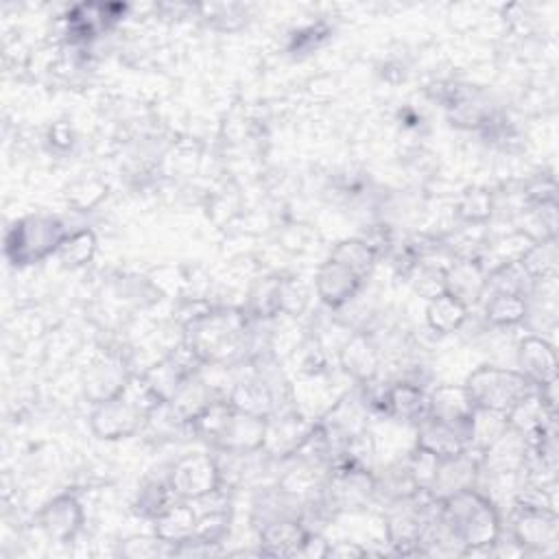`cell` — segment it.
<instances>
[{"mask_svg": "<svg viewBox=\"0 0 559 559\" xmlns=\"http://www.w3.org/2000/svg\"><path fill=\"white\" fill-rule=\"evenodd\" d=\"M181 338L203 365H245L251 356L253 319L245 306H210L183 323Z\"/></svg>", "mask_w": 559, "mask_h": 559, "instance_id": "1", "label": "cell"}, {"mask_svg": "<svg viewBox=\"0 0 559 559\" xmlns=\"http://www.w3.org/2000/svg\"><path fill=\"white\" fill-rule=\"evenodd\" d=\"M441 518L465 546V555L489 552L504 528L498 502L480 487H472L441 500Z\"/></svg>", "mask_w": 559, "mask_h": 559, "instance_id": "2", "label": "cell"}, {"mask_svg": "<svg viewBox=\"0 0 559 559\" xmlns=\"http://www.w3.org/2000/svg\"><path fill=\"white\" fill-rule=\"evenodd\" d=\"M162 400L148 389L140 373L131 378L127 389L105 402H98L90 411V430L100 441H122L142 432L148 413Z\"/></svg>", "mask_w": 559, "mask_h": 559, "instance_id": "3", "label": "cell"}, {"mask_svg": "<svg viewBox=\"0 0 559 559\" xmlns=\"http://www.w3.org/2000/svg\"><path fill=\"white\" fill-rule=\"evenodd\" d=\"M70 229L59 216L52 214H26L7 229L4 236V255L17 266H33L44 262L50 255H57L61 240Z\"/></svg>", "mask_w": 559, "mask_h": 559, "instance_id": "4", "label": "cell"}, {"mask_svg": "<svg viewBox=\"0 0 559 559\" xmlns=\"http://www.w3.org/2000/svg\"><path fill=\"white\" fill-rule=\"evenodd\" d=\"M467 389L476 408L509 413L522 397L533 393V384L515 369L500 365H480L467 373Z\"/></svg>", "mask_w": 559, "mask_h": 559, "instance_id": "5", "label": "cell"}, {"mask_svg": "<svg viewBox=\"0 0 559 559\" xmlns=\"http://www.w3.org/2000/svg\"><path fill=\"white\" fill-rule=\"evenodd\" d=\"M166 478L179 500H201L223 489L221 469L214 452H188L179 456L166 472Z\"/></svg>", "mask_w": 559, "mask_h": 559, "instance_id": "6", "label": "cell"}, {"mask_svg": "<svg viewBox=\"0 0 559 559\" xmlns=\"http://www.w3.org/2000/svg\"><path fill=\"white\" fill-rule=\"evenodd\" d=\"M35 524L48 542L70 544L85 526V507L74 491H61L39 507Z\"/></svg>", "mask_w": 559, "mask_h": 559, "instance_id": "7", "label": "cell"}, {"mask_svg": "<svg viewBox=\"0 0 559 559\" xmlns=\"http://www.w3.org/2000/svg\"><path fill=\"white\" fill-rule=\"evenodd\" d=\"M312 417L301 413L297 406L284 408L271 417H266V437H264V448L262 452L273 459V461H288L293 459L308 435L314 428Z\"/></svg>", "mask_w": 559, "mask_h": 559, "instance_id": "8", "label": "cell"}, {"mask_svg": "<svg viewBox=\"0 0 559 559\" xmlns=\"http://www.w3.org/2000/svg\"><path fill=\"white\" fill-rule=\"evenodd\" d=\"M509 533L524 555L555 557L559 552L557 511H511Z\"/></svg>", "mask_w": 559, "mask_h": 559, "instance_id": "9", "label": "cell"}, {"mask_svg": "<svg viewBox=\"0 0 559 559\" xmlns=\"http://www.w3.org/2000/svg\"><path fill=\"white\" fill-rule=\"evenodd\" d=\"M135 371L129 367L127 358L122 354L107 352L98 358H94L83 376H81V389L85 400L94 406L98 402H105L127 389Z\"/></svg>", "mask_w": 559, "mask_h": 559, "instance_id": "10", "label": "cell"}, {"mask_svg": "<svg viewBox=\"0 0 559 559\" xmlns=\"http://www.w3.org/2000/svg\"><path fill=\"white\" fill-rule=\"evenodd\" d=\"M480 474H483V452L476 448H465L454 456L439 459L435 478L426 491L441 502L459 491L478 487Z\"/></svg>", "mask_w": 559, "mask_h": 559, "instance_id": "11", "label": "cell"}, {"mask_svg": "<svg viewBox=\"0 0 559 559\" xmlns=\"http://www.w3.org/2000/svg\"><path fill=\"white\" fill-rule=\"evenodd\" d=\"M336 360L352 384L367 382L384 369V352L369 332H352L336 349Z\"/></svg>", "mask_w": 559, "mask_h": 559, "instance_id": "12", "label": "cell"}, {"mask_svg": "<svg viewBox=\"0 0 559 559\" xmlns=\"http://www.w3.org/2000/svg\"><path fill=\"white\" fill-rule=\"evenodd\" d=\"M312 288L319 301L334 312L347 306L365 288V280H360L347 266L328 258L317 266Z\"/></svg>", "mask_w": 559, "mask_h": 559, "instance_id": "13", "label": "cell"}, {"mask_svg": "<svg viewBox=\"0 0 559 559\" xmlns=\"http://www.w3.org/2000/svg\"><path fill=\"white\" fill-rule=\"evenodd\" d=\"M515 369L533 384H546L557 380V349L542 334H526L515 345Z\"/></svg>", "mask_w": 559, "mask_h": 559, "instance_id": "14", "label": "cell"}, {"mask_svg": "<svg viewBox=\"0 0 559 559\" xmlns=\"http://www.w3.org/2000/svg\"><path fill=\"white\" fill-rule=\"evenodd\" d=\"M474 411L476 406L463 384H435L428 389V415L461 428L467 435V441Z\"/></svg>", "mask_w": 559, "mask_h": 559, "instance_id": "15", "label": "cell"}, {"mask_svg": "<svg viewBox=\"0 0 559 559\" xmlns=\"http://www.w3.org/2000/svg\"><path fill=\"white\" fill-rule=\"evenodd\" d=\"M443 282L445 293L472 308L485 297L487 271L478 258H452L443 271Z\"/></svg>", "mask_w": 559, "mask_h": 559, "instance_id": "16", "label": "cell"}, {"mask_svg": "<svg viewBox=\"0 0 559 559\" xmlns=\"http://www.w3.org/2000/svg\"><path fill=\"white\" fill-rule=\"evenodd\" d=\"M384 417L415 428L428 417V389L411 380L393 378L386 391Z\"/></svg>", "mask_w": 559, "mask_h": 559, "instance_id": "17", "label": "cell"}, {"mask_svg": "<svg viewBox=\"0 0 559 559\" xmlns=\"http://www.w3.org/2000/svg\"><path fill=\"white\" fill-rule=\"evenodd\" d=\"M469 445L467 435L437 417H426L415 426V448L426 450L437 459H448L463 452Z\"/></svg>", "mask_w": 559, "mask_h": 559, "instance_id": "18", "label": "cell"}, {"mask_svg": "<svg viewBox=\"0 0 559 559\" xmlns=\"http://www.w3.org/2000/svg\"><path fill=\"white\" fill-rule=\"evenodd\" d=\"M258 548L264 557H297V550L308 533L299 518H280L255 528Z\"/></svg>", "mask_w": 559, "mask_h": 559, "instance_id": "19", "label": "cell"}, {"mask_svg": "<svg viewBox=\"0 0 559 559\" xmlns=\"http://www.w3.org/2000/svg\"><path fill=\"white\" fill-rule=\"evenodd\" d=\"M151 524H153V535L173 550V546L194 537L197 509L192 502L177 498L157 518H153Z\"/></svg>", "mask_w": 559, "mask_h": 559, "instance_id": "20", "label": "cell"}, {"mask_svg": "<svg viewBox=\"0 0 559 559\" xmlns=\"http://www.w3.org/2000/svg\"><path fill=\"white\" fill-rule=\"evenodd\" d=\"M424 321L435 334H456L469 321V308L450 293H441L426 301Z\"/></svg>", "mask_w": 559, "mask_h": 559, "instance_id": "21", "label": "cell"}, {"mask_svg": "<svg viewBox=\"0 0 559 559\" xmlns=\"http://www.w3.org/2000/svg\"><path fill=\"white\" fill-rule=\"evenodd\" d=\"M496 214V192L485 186H467L454 201V218L459 225L485 227Z\"/></svg>", "mask_w": 559, "mask_h": 559, "instance_id": "22", "label": "cell"}, {"mask_svg": "<svg viewBox=\"0 0 559 559\" xmlns=\"http://www.w3.org/2000/svg\"><path fill=\"white\" fill-rule=\"evenodd\" d=\"M480 304H483L485 323L489 328L509 330V328H518L526 321L528 301L522 295H507V293L485 295Z\"/></svg>", "mask_w": 559, "mask_h": 559, "instance_id": "23", "label": "cell"}, {"mask_svg": "<svg viewBox=\"0 0 559 559\" xmlns=\"http://www.w3.org/2000/svg\"><path fill=\"white\" fill-rule=\"evenodd\" d=\"M330 260L347 266L352 273H356L360 280H369L376 264H378V253L373 251V247L362 238V236H354V238H343L338 240L332 249H330Z\"/></svg>", "mask_w": 559, "mask_h": 559, "instance_id": "24", "label": "cell"}, {"mask_svg": "<svg viewBox=\"0 0 559 559\" xmlns=\"http://www.w3.org/2000/svg\"><path fill=\"white\" fill-rule=\"evenodd\" d=\"M531 242L557 238V201L524 205L515 214V227Z\"/></svg>", "mask_w": 559, "mask_h": 559, "instance_id": "25", "label": "cell"}, {"mask_svg": "<svg viewBox=\"0 0 559 559\" xmlns=\"http://www.w3.org/2000/svg\"><path fill=\"white\" fill-rule=\"evenodd\" d=\"M507 421L509 428L518 430L520 435H524L526 439L533 437L535 432H539L542 428L557 424V413L548 411L542 400L537 397L535 389L533 393H528L526 397H522L509 413H507Z\"/></svg>", "mask_w": 559, "mask_h": 559, "instance_id": "26", "label": "cell"}, {"mask_svg": "<svg viewBox=\"0 0 559 559\" xmlns=\"http://www.w3.org/2000/svg\"><path fill=\"white\" fill-rule=\"evenodd\" d=\"M177 500L166 474L164 476H157V478H146L140 483V487L135 489V496H133V502H131V509L135 515L144 518V520H153L157 518L168 504H173Z\"/></svg>", "mask_w": 559, "mask_h": 559, "instance_id": "27", "label": "cell"}, {"mask_svg": "<svg viewBox=\"0 0 559 559\" xmlns=\"http://www.w3.org/2000/svg\"><path fill=\"white\" fill-rule=\"evenodd\" d=\"M98 251V238L90 227H76L66 234L57 249V260L66 269H85Z\"/></svg>", "mask_w": 559, "mask_h": 559, "instance_id": "28", "label": "cell"}, {"mask_svg": "<svg viewBox=\"0 0 559 559\" xmlns=\"http://www.w3.org/2000/svg\"><path fill=\"white\" fill-rule=\"evenodd\" d=\"M142 380L148 384V389L162 400L168 402L175 391L179 389V384L190 376L186 373L168 354L162 356L159 360H155L153 365H148L144 371H140Z\"/></svg>", "mask_w": 559, "mask_h": 559, "instance_id": "29", "label": "cell"}, {"mask_svg": "<svg viewBox=\"0 0 559 559\" xmlns=\"http://www.w3.org/2000/svg\"><path fill=\"white\" fill-rule=\"evenodd\" d=\"M531 288H533V280L526 275V271L520 266V262L500 264V266L487 271L485 295L507 293V295L528 297Z\"/></svg>", "mask_w": 559, "mask_h": 559, "instance_id": "30", "label": "cell"}, {"mask_svg": "<svg viewBox=\"0 0 559 559\" xmlns=\"http://www.w3.org/2000/svg\"><path fill=\"white\" fill-rule=\"evenodd\" d=\"M518 262L533 282L557 275V262H559L557 238L531 242Z\"/></svg>", "mask_w": 559, "mask_h": 559, "instance_id": "31", "label": "cell"}, {"mask_svg": "<svg viewBox=\"0 0 559 559\" xmlns=\"http://www.w3.org/2000/svg\"><path fill=\"white\" fill-rule=\"evenodd\" d=\"M509 428L507 415L498 411H487V408H476L469 421V448L485 450L489 448L504 430Z\"/></svg>", "mask_w": 559, "mask_h": 559, "instance_id": "32", "label": "cell"}, {"mask_svg": "<svg viewBox=\"0 0 559 559\" xmlns=\"http://www.w3.org/2000/svg\"><path fill=\"white\" fill-rule=\"evenodd\" d=\"M310 301V293L304 286V282L299 277L293 275H280V284H277V310L284 317L297 319L306 312Z\"/></svg>", "mask_w": 559, "mask_h": 559, "instance_id": "33", "label": "cell"}, {"mask_svg": "<svg viewBox=\"0 0 559 559\" xmlns=\"http://www.w3.org/2000/svg\"><path fill=\"white\" fill-rule=\"evenodd\" d=\"M107 194V186L98 179H83L76 181L70 190H68V203L72 207H76L79 212H87L90 207H94L103 197Z\"/></svg>", "mask_w": 559, "mask_h": 559, "instance_id": "34", "label": "cell"}, {"mask_svg": "<svg viewBox=\"0 0 559 559\" xmlns=\"http://www.w3.org/2000/svg\"><path fill=\"white\" fill-rule=\"evenodd\" d=\"M120 552L127 557H155V555H170V548L159 542L153 533L151 535H135L120 542Z\"/></svg>", "mask_w": 559, "mask_h": 559, "instance_id": "35", "label": "cell"}, {"mask_svg": "<svg viewBox=\"0 0 559 559\" xmlns=\"http://www.w3.org/2000/svg\"><path fill=\"white\" fill-rule=\"evenodd\" d=\"M325 35H328V28L321 22L299 28L290 41V50L293 52H310L312 48H317L323 41Z\"/></svg>", "mask_w": 559, "mask_h": 559, "instance_id": "36", "label": "cell"}, {"mask_svg": "<svg viewBox=\"0 0 559 559\" xmlns=\"http://www.w3.org/2000/svg\"><path fill=\"white\" fill-rule=\"evenodd\" d=\"M330 539L323 535V531H308L299 550H297V557H306V559H323L328 557L330 552Z\"/></svg>", "mask_w": 559, "mask_h": 559, "instance_id": "37", "label": "cell"}, {"mask_svg": "<svg viewBox=\"0 0 559 559\" xmlns=\"http://www.w3.org/2000/svg\"><path fill=\"white\" fill-rule=\"evenodd\" d=\"M369 555V550L352 539H338L334 544H330V552L328 557H336V559H356V557H365Z\"/></svg>", "mask_w": 559, "mask_h": 559, "instance_id": "38", "label": "cell"}, {"mask_svg": "<svg viewBox=\"0 0 559 559\" xmlns=\"http://www.w3.org/2000/svg\"><path fill=\"white\" fill-rule=\"evenodd\" d=\"M48 144H50L55 151H68V148H72V144H74L72 127L66 124V122H57L55 127H50V131H48Z\"/></svg>", "mask_w": 559, "mask_h": 559, "instance_id": "39", "label": "cell"}]
</instances>
